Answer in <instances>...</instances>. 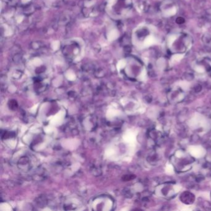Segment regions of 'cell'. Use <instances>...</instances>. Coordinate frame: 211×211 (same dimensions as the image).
Returning <instances> with one entry per match:
<instances>
[{"label": "cell", "instance_id": "6da1fadb", "mask_svg": "<svg viewBox=\"0 0 211 211\" xmlns=\"http://www.w3.org/2000/svg\"><path fill=\"white\" fill-rule=\"evenodd\" d=\"M169 42L170 51L175 53H182L187 51L191 44V39L183 34H178L171 36Z\"/></svg>", "mask_w": 211, "mask_h": 211}, {"label": "cell", "instance_id": "7a4b0ae2", "mask_svg": "<svg viewBox=\"0 0 211 211\" xmlns=\"http://www.w3.org/2000/svg\"><path fill=\"white\" fill-rule=\"evenodd\" d=\"M180 199H182V202L185 204H192L194 202V197L192 193L185 192L181 196Z\"/></svg>", "mask_w": 211, "mask_h": 211}, {"label": "cell", "instance_id": "3957f363", "mask_svg": "<svg viewBox=\"0 0 211 211\" xmlns=\"http://www.w3.org/2000/svg\"><path fill=\"white\" fill-rule=\"evenodd\" d=\"M19 168L23 169L24 170H27L29 169V160L27 157H22L19 160Z\"/></svg>", "mask_w": 211, "mask_h": 211}, {"label": "cell", "instance_id": "277c9868", "mask_svg": "<svg viewBox=\"0 0 211 211\" xmlns=\"http://www.w3.org/2000/svg\"><path fill=\"white\" fill-rule=\"evenodd\" d=\"M205 44H211V37L210 36H207L205 37V40H203Z\"/></svg>", "mask_w": 211, "mask_h": 211}, {"label": "cell", "instance_id": "5b68a950", "mask_svg": "<svg viewBox=\"0 0 211 211\" xmlns=\"http://www.w3.org/2000/svg\"><path fill=\"white\" fill-rule=\"evenodd\" d=\"M17 107V103L15 100H13V104L10 102V107L11 108H16Z\"/></svg>", "mask_w": 211, "mask_h": 211}]
</instances>
